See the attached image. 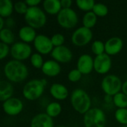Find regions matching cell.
<instances>
[{
  "label": "cell",
  "instance_id": "6da1fadb",
  "mask_svg": "<svg viewBox=\"0 0 127 127\" xmlns=\"http://www.w3.org/2000/svg\"><path fill=\"white\" fill-rule=\"evenodd\" d=\"M4 74L10 83H21L27 79L28 68L22 62L12 60L8 61L3 68Z\"/></svg>",
  "mask_w": 127,
  "mask_h": 127
},
{
  "label": "cell",
  "instance_id": "e575fe53",
  "mask_svg": "<svg viewBox=\"0 0 127 127\" xmlns=\"http://www.w3.org/2000/svg\"><path fill=\"white\" fill-rule=\"evenodd\" d=\"M10 54V47L9 45L1 42L0 43V59L4 60L7 55Z\"/></svg>",
  "mask_w": 127,
  "mask_h": 127
},
{
  "label": "cell",
  "instance_id": "44dd1931",
  "mask_svg": "<svg viewBox=\"0 0 127 127\" xmlns=\"http://www.w3.org/2000/svg\"><path fill=\"white\" fill-rule=\"evenodd\" d=\"M13 86L10 82L1 80L0 82V100L3 103L7 100L13 97Z\"/></svg>",
  "mask_w": 127,
  "mask_h": 127
},
{
  "label": "cell",
  "instance_id": "603a6c76",
  "mask_svg": "<svg viewBox=\"0 0 127 127\" xmlns=\"http://www.w3.org/2000/svg\"><path fill=\"white\" fill-rule=\"evenodd\" d=\"M62 106L58 102H51L45 108V113L51 118H56L61 114Z\"/></svg>",
  "mask_w": 127,
  "mask_h": 127
},
{
  "label": "cell",
  "instance_id": "4fadbf2b",
  "mask_svg": "<svg viewBox=\"0 0 127 127\" xmlns=\"http://www.w3.org/2000/svg\"><path fill=\"white\" fill-rule=\"evenodd\" d=\"M51 56L54 60L59 63H69L73 57V54L69 48L65 45L59 47H54Z\"/></svg>",
  "mask_w": 127,
  "mask_h": 127
},
{
  "label": "cell",
  "instance_id": "7c38bea8",
  "mask_svg": "<svg viewBox=\"0 0 127 127\" xmlns=\"http://www.w3.org/2000/svg\"><path fill=\"white\" fill-rule=\"evenodd\" d=\"M112 65V61L111 57L106 53L96 56L94 58V70L99 74H107Z\"/></svg>",
  "mask_w": 127,
  "mask_h": 127
},
{
  "label": "cell",
  "instance_id": "8d00e7d4",
  "mask_svg": "<svg viewBox=\"0 0 127 127\" xmlns=\"http://www.w3.org/2000/svg\"><path fill=\"white\" fill-rule=\"evenodd\" d=\"M28 7H38V5L42 2L41 0H27L25 1Z\"/></svg>",
  "mask_w": 127,
  "mask_h": 127
},
{
  "label": "cell",
  "instance_id": "f35d334b",
  "mask_svg": "<svg viewBox=\"0 0 127 127\" xmlns=\"http://www.w3.org/2000/svg\"><path fill=\"white\" fill-rule=\"evenodd\" d=\"M124 94H125L127 96V80L123 83V86H122V91H121Z\"/></svg>",
  "mask_w": 127,
  "mask_h": 127
},
{
  "label": "cell",
  "instance_id": "4dcf8cb0",
  "mask_svg": "<svg viewBox=\"0 0 127 127\" xmlns=\"http://www.w3.org/2000/svg\"><path fill=\"white\" fill-rule=\"evenodd\" d=\"M115 118L120 124L127 125V109H118L115 111Z\"/></svg>",
  "mask_w": 127,
  "mask_h": 127
},
{
  "label": "cell",
  "instance_id": "7a4b0ae2",
  "mask_svg": "<svg viewBox=\"0 0 127 127\" xmlns=\"http://www.w3.org/2000/svg\"><path fill=\"white\" fill-rule=\"evenodd\" d=\"M73 109L80 115H85L92 106V100L89 94L82 89H74L70 97Z\"/></svg>",
  "mask_w": 127,
  "mask_h": 127
},
{
  "label": "cell",
  "instance_id": "d4e9b609",
  "mask_svg": "<svg viewBox=\"0 0 127 127\" xmlns=\"http://www.w3.org/2000/svg\"><path fill=\"white\" fill-rule=\"evenodd\" d=\"M97 21V16L92 12H86L83 16V26L87 28H92L95 26Z\"/></svg>",
  "mask_w": 127,
  "mask_h": 127
},
{
  "label": "cell",
  "instance_id": "4316f807",
  "mask_svg": "<svg viewBox=\"0 0 127 127\" xmlns=\"http://www.w3.org/2000/svg\"><path fill=\"white\" fill-rule=\"evenodd\" d=\"M76 4L80 10L83 11H86V12L92 11L95 2L94 0H77Z\"/></svg>",
  "mask_w": 127,
  "mask_h": 127
},
{
  "label": "cell",
  "instance_id": "9a60e30c",
  "mask_svg": "<svg viewBox=\"0 0 127 127\" xmlns=\"http://www.w3.org/2000/svg\"><path fill=\"white\" fill-rule=\"evenodd\" d=\"M123 47V40L118 36H113L105 42V53L110 57L115 56L121 51Z\"/></svg>",
  "mask_w": 127,
  "mask_h": 127
},
{
  "label": "cell",
  "instance_id": "e0dca14e",
  "mask_svg": "<svg viewBox=\"0 0 127 127\" xmlns=\"http://www.w3.org/2000/svg\"><path fill=\"white\" fill-rule=\"evenodd\" d=\"M49 92L51 97L57 100H64L69 95V92L67 87L58 83H53L49 89Z\"/></svg>",
  "mask_w": 127,
  "mask_h": 127
},
{
  "label": "cell",
  "instance_id": "9c48e42d",
  "mask_svg": "<svg viewBox=\"0 0 127 127\" xmlns=\"http://www.w3.org/2000/svg\"><path fill=\"white\" fill-rule=\"evenodd\" d=\"M93 38V33L91 29L81 26L77 28L71 35L72 43L77 47H83L88 45Z\"/></svg>",
  "mask_w": 127,
  "mask_h": 127
},
{
  "label": "cell",
  "instance_id": "30bf717a",
  "mask_svg": "<svg viewBox=\"0 0 127 127\" xmlns=\"http://www.w3.org/2000/svg\"><path fill=\"white\" fill-rule=\"evenodd\" d=\"M33 43L37 53L42 55L51 54L54 48L51 38L45 34H38Z\"/></svg>",
  "mask_w": 127,
  "mask_h": 127
},
{
  "label": "cell",
  "instance_id": "cb8c5ba5",
  "mask_svg": "<svg viewBox=\"0 0 127 127\" xmlns=\"http://www.w3.org/2000/svg\"><path fill=\"white\" fill-rule=\"evenodd\" d=\"M0 39L1 42L5 43L7 45H13L15 41V36L11 29L4 28L0 31Z\"/></svg>",
  "mask_w": 127,
  "mask_h": 127
},
{
  "label": "cell",
  "instance_id": "f546056e",
  "mask_svg": "<svg viewBox=\"0 0 127 127\" xmlns=\"http://www.w3.org/2000/svg\"><path fill=\"white\" fill-rule=\"evenodd\" d=\"M30 62H31L32 66L37 69H39V68L41 69L45 63L43 60L42 55L37 52L32 54L31 57H30Z\"/></svg>",
  "mask_w": 127,
  "mask_h": 127
},
{
  "label": "cell",
  "instance_id": "5bb4252c",
  "mask_svg": "<svg viewBox=\"0 0 127 127\" xmlns=\"http://www.w3.org/2000/svg\"><path fill=\"white\" fill-rule=\"evenodd\" d=\"M77 68L83 75L89 74L94 70V58L87 54H82L77 60Z\"/></svg>",
  "mask_w": 127,
  "mask_h": 127
},
{
  "label": "cell",
  "instance_id": "8992f818",
  "mask_svg": "<svg viewBox=\"0 0 127 127\" xmlns=\"http://www.w3.org/2000/svg\"><path fill=\"white\" fill-rule=\"evenodd\" d=\"M123 82L121 78L115 74H108L103 77L101 82V88L106 95L114 97L122 91Z\"/></svg>",
  "mask_w": 127,
  "mask_h": 127
},
{
  "label": "cell",
  "instance_id": "d6986e66",
  "mask_svg": "<svg viewBox=\"0 0 127 127\" xmlns=\"http://www.w3.org/2000/svg\"><path fill=\"white\" fill-rule=\"evenodd\" d=\"M37 34L36 32V29L28 25L23 26L19 30V37L21 39V42L28 44L33 42Z\"/></svg>",
  "mask_w": 127,
  "mask_h": 127
},
{
  "label": "cell",
  "instance_id": "5b68a950",
  "mask_svg": "<svg viewBox=\"0 0 127 127\" xmlns=\"http://www.w3.org/2000/svg\"><path fill=\"white\" fill-rule=\"evenodd\" d=\"M85 127H106V116L99 108H92L83 115Z\"/></svg>",
  "mask_w": 127,
  "mask_h": 127
},
{
  "label": "cell",
  "instance_id": "8fae6325",
  "mask_svg": "<svg viewBox=\"0 0 127 127\" xmlns=\"http://www.w3.org/2000/svg\"><path fill=\"white\" fill-rule=\"evenodd\" d=\"M2 109L6 115L9 116H16L22 112L24 104L19 98L13 97L3 102Z\"/></svg>",
  "mask_w": 127,
  "mask_h": 127
},
{
  "label": "cell",
  "instance_id": "f1b7e54d",
  "mask_svg": "<svg viewBox=\"0 0 127 127\" xmlns=\"http://www.w3.org/2000/svg\"><path fill=\"white\" fill-rule=\"evenodd\" d=\"M91 49L95 57L101 55L105 53V43L101 40H95L92 44Z\"/></svg>",
  "mask_w": 127,
  "mask_h": 127
},
{
  "label": "cell",
  "instance_id": "7402d4cb",
  "mask_svg": "<svg viewBox=\"0 0 127 127\" xmlns=\"http://www.w3.org/2000/svg\"><path fill=\"white\" fill-rule=\"evenodd\" d=\"M14 10V4L10 0L0 1V17L9 18Z\"/></svg>",
  "mask_w": 127,
  "mask_h": 127
},
{
  "label": "cell",
  "instance_id": "836d02e7",
  "mask_svg": "<svg viewBox=\"0 0 127 127\" xmlns=\"http://www.w3.org/2000/svg\"><path fill=\"white\" fill-rule=\"evenodd\" d=\"M51 42H52L54 47L62 46V45H64L63 44L65 42V36L63 34L60 33H54L51 37Z\"/></svg>",
  "mask_w": 127,
  "mask_h": 127
},
{
  "label": "cell",
  "instance_id": "60d3db41",
  "mask_svg": "<svg viewBox=\"0 0 127 127\" xmlns=\"http://www.w3.org/2000/svg\"><path fill=\"white\" fill-rule=\"evenodd\" d=\"M4 25H5V22L4 20V18L2 17H0V31L4 29L5 27H4Z\"/></svg>",
  "mask_w": 127,
  "mask_h": 127
},
{
  "label": "cell",
  "instance_id": "b9f144b4",
  "mask_svg": "<svg viewBox=\"0 0 127 127\" xmlns=\"http://www.w3.org/2000/svg\"><path fill=\"white\" fill-rule=\"evenodd\" d=\"M127 127V125H125V126H122V127Z\"/></svg>",
  "mask_w": 127,
  "mask_h": 127
},
{
  "label": "cell",
  "instance_id": "ab89813d",
  "mask_svg": "<svg viewBox=\"0 0 127 127\" xmlns=\"http://www.w3.org/2000/svg\"><path fill=\"white\" fill-rule=\"evenodd\" d=\"M104 100L107 103H111V102H113V97L110 96V95H106L105 97H104Z\"/></svg>",
  "mask_w": 127,
  "mask_h": 127
},
{
  "label": "cell",
  "instance_id": "74e56055",
  "mask_svg": "<svg viewBox=\"0 0 127 127\" xmlns=\"http://www.w3.org/2000/svg\"><path fill=\"white\" fill-rule=\"evenodd\" d=\"M14 25H15V21H14V19L13 18H11V17L7 18V19L5 21V25L7 26L6 28L10 29V28L13 27Z\"/></svg>",
  "mask_w": 127,
  "mask_h": 127
},
{
  "label": "cell",
  "instance_id": "7bdbcfd3",
  "mask_svg": "<svg viewBox=\"0 0 127 127\" xmlns=\"http://www.w3.org/2000/svg\"><path fill=\"white\" fill-rule=\"evenodd\" d=\"M64 127V126H60V127Z\"/></svg>",
  "mask_w": 127,
  "mask_h": 127
},
{
  "label": "cell",
  "instance_id": "ffe728a7",
  "mask_svg": "<svg viewBox=\"0 0 127 127\" xmlns=\"http://www.w3.org/2000/svg\"><path fill=\"white\" fill-rule=\"evenodd\" d=\"M42 6L45 13L50 15H57L63 9L60 0H45Z\"/></svg>",
  "mask_w": 127,
  "mask_h": 127
},
{
  "label": "cell",
  "instance_id": "2e32d148",
  "mask_svg": "<svg viewBox=\"0 0 127 127\" xmlns=\"http://www.w3.org/2000/svg\"><path fill=\"white\" fill-rule=\"evenodd\" d=\"M41 70L45 76L54 77L60 74L61 71V66L57 61L54 60H49L44 63Z\"/></svg>",
  "mask_w": 127,
  "mask_h": 127
},
{
  "label": "cell",
  "instance_id": "1f68e13d",
  "mask_svg": "<svg viewBox=\"0 0 127 127\" xmlns=\"http://www.w3.org/2000/svg\"><path fill=\"white\" fill-rule=\"evenodd\" d=\"M82 76L83 74L77 68H74L68 72V80L71 83H77L81 80Z\"/></svg>",
  "mask_w": 127,
  "mask_h": 127
},
{
  "label": "cell",
  "instance_id": "ac0fdd59",
  "mask_svg": "<svg viewBox=\"0 0 127 127\" xmlns=\"http://www.w3.org/2000/svg\"><path fill=\"white\" fill-rule=\"evenodd\" d=\"M31 127H54V121L46 113H39L31 119Z\"/></svg>",
  "mask_w": 127,
  "mask_h": 127
},
{
  "label": "cell",
  "instance_id": "277c9868",
  "mask_svg": "<svg viewBox=\"0 0 127 127\" xmlns=\"http://www.w3.org/2000/svg\"><path fill=\"white\" fill-rule=\"evenodd\" d=\"M45 86L42 80L33 79L27 82L22 88L23 97L30 101H33L42 97Z\"/></svg>",
  "mask_w": 127,
  "mask_h": 127
},
{
  "label": "cell",
  "instance_id": "83f0119b",
  "mask_svg": "<svg viewBox=\"0 0 127 127\" xmlns=\"http://www.w3.org/2000/svg\"><path fill=\"white\" fill-rule=\"evenodd\" d=\"M92 12L98 17H104L106 16L108 13H109V8L108 7L103 4V3H95L93 9H92Z\"/></svg>",
  "mask_w": 127,
  "mask_h": 127
},
{
  "label": "cell",
  "instance_id": "3957f363",
  "mask_svg": "<svg viewBox=\"0 0 127 127\" xmlns=\"http://www.w3.org/2000/svg\"><path fill=\"white\" fill-rule=\"evenodd\" d=\"M25 21L28 26L34 29L41 28L47 22L46 13L39 7H29L25 14Z\"/></svg>",
  "mask_w": 127,
  "mask_h": 127
},
{
  "label": "cell",
  "instance_id": "d6a6232c",
  "mask_svg": "<svg viewBox=\"0 0 127 127\" xmlns=\"http://www.w3.org/2000/svg\"><path fill=\"white\" fill-rule=\"evenodd\" d=\"M28 8H29V7L28 6V4H26L25 1H19L14 4V10L18 14H22V15L25 16V14L27 13Z\"/></svg>",
  "mask_w": 127,
  "mask_h": 127
},
{
  "label": "cell",
  "instance_id": "484cf974",
  "mask_svg": "<svg viewBox=\"0 0 127 127\" xmlns=\"http://www.w3.org/2000/svg\"><path fill=\"white\" fill-rule=\"evenodd\" d=\"M112 103L118 109H127V96L121 92L113 97Z\"/></svg>",
  "mask_w": 127,
  "mask_h": 127
},
{
  "label": "cell",
  "instance_id": "ba28073f",
  "mask_svg": "<svg viewBox=\"0 0 127 127\" xmlns=\"http://www.w3.org/2000/svg\"><path fill=\"white\" fill-rule=\"evenodd\" d=\"M10 55L13 60L22 62L32 55V48L28 43L16 42L10 47Z\"/></svg>",
  "mask_w": 127,
  "mask_h": 127
},
{
  "label": "cell",
  "instance_id": "52a82bcc",
  "mask_svg": "<svg viewBox=\"0 0 127 127\" xmlns=\"http://www.w3.org/2000/svg\"><path fill=\"white\" fill-rule=\"evenodd\" d=\"M58 25L65 29H71L74 28L78 22V16L76 11L72 8L62 9L57 15Z\"/></svg>",
  "mask_w": 127,
  "mask_h": 127
},
{
  "label": "cell",
  "instance_id": "d590c367",
  "mask_svg": "<svg viewBox=\"0 0 127 127\" xmlns=\"http://www.w3.org/2000/svg\"><path fill=\"white\" fill-rule=\"evenodd\" d=\"M60 3L63 9L71 8V4H72L71 0H60Z\"/></svg>",
  "mask_w": 127,
  "mask_h": 127
}]
</instances>
